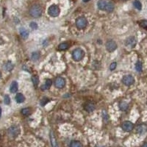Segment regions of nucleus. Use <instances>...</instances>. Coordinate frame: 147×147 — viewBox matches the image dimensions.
<instances>
[{
    "label": "nucleus",
    "mask_w": 147,
    "mask_h": 147,
    "mask_svg": "<svg viewBox=\"0 0 147 147\" xmlns=\"http://www.w3.org/2000/svg\"><path fill=\"white\" fill-rule=\"evenodd\" d=\"M43 13V8L39 5H34L30 9V14L33 18H39Z\"/></svg>",
    "instance_id": "obj_2"
},
{
    "label": "nucleus",
    "mask_w": 147,
    "mask_h": 147,
    "mask_svg": "<svg viewBox=\"0 0 147 147\" xmlns=\"http://www.w3.org/2000/svg\"><path fill=\"white\" fill-rule=\"evenodd\" d=\"M30 28L32 29V30H36L37 28H38V24L35 23V22H31L30 24Z\"/></svg>",
    "instance_id": "obj_31"
},
{
    "label": "nucleus",
    "mask_w": 147,
    "mask_h": 147,
    "mask_svg": "<svg viewBox=\"0 0 147 147\" xmlns=\"http://www.w3.org/2000/svg\"><path fill=\"white\" fill-rule=\"evenodd\" d=\"M133 5H134V7L136 8V9H138V10H141V9H142V4H141V2L138 1V0H135V1H134V2H133Z\"/></svg>",
    "instance_id": "obj_25"
},
{
    "label": "nucleus",
    "mask_w": 147,
    "mask_h": 147,
    "mask_svg": "<svg viewBox=\"0 0 147 147\" xmlns=\"http://www.w3.org/2000/svg\"><path fill=\"white\" fill-rule=\"evenodd\" d=\"M97 6L99 10H105L108 13H111L114 10V5L111 2H108L106 0H99L97 3Z\"/></svg>",
    "instance_id": "obj_1"
},
{
    "label": "nucleus",
    "mask_w": 147,
    "mask_h": 147,
    "mask_svg": "<svg viewBox=\"0 0 147 147\" xmlns=\"http://www.w3.org/2000/svg\"><path fill=\"white\" fill-rule=\"evenodd\" d=\"M31 109L30 108H24L21 110V113L23 115H25V116H28L31 114Z\"/></svg>",
    "instance_id": "obj_23"
},
{
    "label": "nucleus",
    "mask_w": 147,
    "mask_h": 147,
    "mask_svg": "<svg viewBox=\"0 0 147 147\" xmlns=\"http://www.w3.org/2000/svg\"><path fill=\"white\" fill-rule=\"evenodd\" d=\"M25 100V97L22 94V93H18L16 96V101L17 103H22L24 102Z\"/></svg>",
    "instance_id": "obj_18"
},
{
    "label": "nucleus",
    "mask_w": 147,
    "mask_h": 147,
    "mask_svg": "<svg viewBox=\"0 0 147 147\" xmlns=\"http://www.w3.org/2000/svg\"><path fill=\"white\" fill-rule=\"evenodd\" d=\"M52 85V81H51L50 79H47L45 82V83L41 86V90H48Z\"/></svg>",
    "instance_id": "obj_14"
},
{
    "label": "nucleus",
    "mask_w": 147,
    "mask_h": 147,
    "mask_svg": "<svg viewBox=\"0 0 147 147\" xmlns=\"http://www.w3.org/2000/svg\"><path fill=\"white\" fill-rule=\"evenodd\" d=\"M70 147H83V145L80 142L77 141H73L71 142Z\"/></svg>",
    "instance_id": "obj_24"
},
{
    "label": "nucleus",
    "mask_w": 147,
    "mask_h": 147,
    "mask_svg": "<svg viewBox=\"0 0 147 147\" xmlns=\"http://www.w3.org/2000/svg\"><path fill=\"white\" fill-rule=\"evenodd\" d=\"M76 25L78 29H84L88 25V21L85 17H79L76 20Z\"/></svg>",
    "instance_id": "obj_6"
},
{
    "label": "nucleus",
    "mask_w": 147,
    "mask_h": 147,
    "mask_svg": "<svg viewBox=\"0 0 147 147\" xmlns=\"http://www.w3.org/2000/svg\"><path fill=\"white\" fill-rule=\"evenodd\" d=\"M139 24H140V26H141V27H143V28H144V29L147 30V21L146 20H143V21H141L139 22Z\"/></svg>",
    "instance_id": "obj_28"
},
{
    "label": "nucleus",
    "mask_w": 147,
    "mask_h": 147,
    "mask_svg": "<svg viewBox=\"0 0 147 147\" xmlns=\"http://www.w3.org/2000/svg\"><path fill=\"white\" fill-rule=\"evenodd\" d=\"M50 141H51L52 147H58V144H57L56 139H55V135H54L52 131L50 132Z\"/></svg>",
    "instance_id": "obj_16"
},
{
    "label": "nucleus",
    "mask_w": 147,
    "mask_h": 147,
    "mask_svg": "<svg viewBox=\"0 0 147 147\" xmlns=\"http://www.w3.org/2000/svg\"><path fill=\"white\" fill-rule=\"evenodd\" d=\"M18 88H19V85H18L17 82H16V81L12 82V83L10 85V93H16L17 90H18Z\"/></svg>",
    "instance_id": "obj_13"
},
{
    "label": "nucleus",
    "mask_w": 147,
    "mask_h": 147,
    "mask_svg": "<svg viewBox=\"0 0 147 147\" xmlns=\"http://www.w3.org/2000/svg\"><path fill=\"white\" fill-rule=\"evenodd\" d=\"M8 134L12 138H16L20 134L19 127L16 125H13L10 127L8 129Z\"/></svg>",
    "instance_id": "obj_5"
},
{
    "label": "nucleus",
    "mask_w": 147,
    "mask_h": 147,
    "mask_svg": "<svg viewBox=\"0 0 147 147\" xmlns=\"http://www.w3.org/2000/svg\"><path fill=\"white\" fill-rule=\"evenodd\" d=\"M1 115H2V109L0 108V117H1Z\"/></svg>",
    "instance_id": "obj_34"
},
{
    "label": "nucleus",
    "mask_w": 147,
    "mask_h": 147,
    "mask_svg": "<svg viewBox=\"0 0 147 147\" xmlns=\"http://www.w3.org/2000/svg\"><path fill=\"white\" fill-rule=\"evenodd\" d=\"M142 147H147V143H144L143 146H142Z\"/></svg>",
    "instance_id": "obj_33"
},
{
    "label": "nucleus",
    "mask_w": 147,
    "mask_h": 147,
    "mask_svg": "<svg viewBox=\"0 0 147 147\" xmlns=\"http://www.w3.org/2000/svg\"><path fill=\"white\" fill-rule=\"evenodd\" d=\"M65 85V80L63 77H58L55 80V86L57 88H63Z\"/></svg>",
    "instance_id": "obj_11"
},
{
    "label": "nucleus",
    "mask_w": 147,
    "mask_h": 147,
    "mask_svg": "<svg viewBox=\"0 0 147 147\" xmlns=\"http://www.w3.org/2000/svg\"><path fill=\"white\" fill-rule=\"evenodd\" d=\"M122 128L125 132H131L134 128V124L131 122L127 121V122H123V124H122Z\"/></svg>",
    "instance_id": "obj_10"
},
{
    "label": "nucleus",
    "mask_w": 147,
    "mask_h": 147,
    "mask_svg": "<svg viewBox=\"0 0 147 147\" xmlns=\"http://www.w3.org/2000/svg\"><path fill=\"white\" fill-rule=\"evenodd\" d=\"M60 13V10L59 7L56 5H52L48 9V13L51 17H57Z\"/></svg>",
    "instance_id": "obj_4"
},
{
    "label": "nucleus",
    "mask_w": 147,
    "mask_h": 147,
    "mask_svg": "<svg viewBox=\"0 0 147 147\" xmlns=\"http://www.w3.org/2000/svg\"><path fill=\"white\" fill-rule=\"evenodd\" d=\"M117 49V44L114 41L110 40L106 43V49L109 52H113Z\"/></svg>",
    "instance_id": "obj_9"
},
{
    "label": "nucleus",
    "mask_w": 147,
    "mask_h": 147,
    "mask_svg": "<svg viewBox=\"0 0 147 147\" xmlns=\"http://www.w3.org/2000/svg\"><path fill=\"white\" fill-rule=\"evenodd\" d=\"M122 83L124 84L127 86H130L132 84H134L135 83V79L134 77H132V75H125L124 76V77L122 78Z\"/></svg>",
    "instance_id": "obj_7"
},
{
    "label": "nucleus",
    "mask_w": 147,
    "mask_h": 147,
    "mask_svg": "<svg viewBox=\"0 0 147 147\" xmlns=\"http://www.w3.org/2000/svg\"><path fill=\"white\" fill-rule=\"evenodd\" d=\"M40 57H41V55H40L39 51H34L32 53L31 59H32V61H37L40 59Z\"/></svg>",
    "instance_id": "obj_20"
},
{
    "label": "nucleus",
    "mask_w": 147,
    "mask_h": 147,
    "mask_svg": "<svg viewBox=\"0 0 147 147\" xmlns=\"http://www.w3.org/2000/svg\"><path fill=\"white\" fill-rule=\"evenodd\" d=\"M135 69L138 71V72H141L142 71V63L140 61H138L135 64Z\"/></svg>",
    "instance_id": "obj_27"
},
{
    "label": "nucleus",
    "mask_w": 147,
    "mask_h": 147,
    "mask_svg": "<svg viewBox=\"0 0 147 147\" xmlns=\"http://www.w3.org/2000/svg\"><path fill=\"white\" fill-rule=\"evenodd\" d=\"M4 102H5V104H10V99L8 95H5V98H4Z\"/></svg>",
    "instance_id": "obj_30"
},
{
    "label": "nucleus",
    "mask_w": 147,
    "mask_h": 147,
    "mask_svg": "<svg viewBox=\"0 0 147 147\" xmlns=\"http://www.w3.org/2000/svg\"><path fill=\"white\" fill-rule=\"evenodd\" d=\"M69 48V44L66 42H64V43H62L60 44L58 46V49L60 50H66Z\"/></svg>",
    "instance_id": "obj_22"
},
{
    "label": "nucleus",
    "mask_w": 147,
    "mask_h": 147,
    "mask_svg": "<svg viewBox=\"0 0 147 147\" xmlns=\"http://www.w3.org/2000/svg\"><path fill=\"white\" fill-rule=\"evenodd\" d=\"M49 102V99H47V98H43L42 99H41V106H44L45 104H46V103H48Z\"/></svg>",
    "instance_id": "obj_29"
},
{
    "label": "nucleus",
    "mask_w": 147,
    "mask_h": 147,
    "mask_svg": "<svg viewBox=\"0 0 147 147\" xmlns=\"http://www.w3.org/2000/svg\"><path fill=\"white\" fill-rule=\"evenodd\" d=\"M32 82L33 85L35 86H38V85L39 83V78L38 76L35 75V76H32Z\"/></svg>",
    "instance_id": "obj_26"
},
{
    "label": "nucleus",
    "mask_w": 147,
    "mask_h": 147,
    "mask_svg": "<svg viewBox=\"0 0 147 147\" xmlns=\"http://www.w3.org/2000/svg\"><path fill=\"white\" fill-rule=\"evenodd\" d=\"M89 0H83V2H88Z\"/></svg>",
    "instance_id": "obj_35"
},
{
    "label": "nucleus",
    "mask_w": 147,
    "mask_h": 147,
    "mask_svg": "<svg viewBox=\"0 0 147 147\" xmlns=\"http://www.w3.org/2000/svg\"><path fill=\"white\" fill-rule=\"evenodd\" d=\"M13 67H14L13 64L10 61L7 62L4 65V69L7 71H11L13 69Z\"/></svg>",
    "instance_id": "obj_17"
},
{
    "label": "nucleus",
    "mask_w": 147,
    "mask_h": 147,
    "mask_svg": "<svg viewBox=\"0 0 147 147\" xmlns=\"http://www.w3.org/2000/svg\"><path fill=\"white\" fill-rule=\"evenodd\" d=\"M85 56V52L83 49L77 48L75 49L72 52V58L75 61H80L83 60Z\"/></svg>",
    "instance_id": "obj_3"
},
{
    "label": "nucleus",
    "mask_w": 147,
    "mask_h": 147,
    "mask_svg": "<svg viewBox=\"0 0 147 147\" xmlns=\"http://www.w3.org/2000/svg\"><path fill=\"white\" fill-rule=\"evenodd\" d=\"M1 76H2V74H1V72H0V77H1Z\"/></svg>",
    "instance_id": "obj_36"
},
{
    "label": "nucleus",
    "mask_w": 147,
    "mask_h": 147,
    "mask_svg": "<svg viewBox=\"0 0 147 147\" xmlns=\"http://www.w3.org/2000/svg\"><path fill=\"white\" fill-rule=\"evenodd\" d=\"M137 44V39L135 38L134 36H130L125 41V45L126 46H127L129 48H133L135 46V45Z\"/></svg>",
    "instance_id": "obj_8"
},
{
    "label": "nucleus",
    "mask_w": 147,
    "mask_h": 147,
    "mask_svg": "<svg viewBox=\"0 0 147 147\" xmlns=\"http://www.w3.org/2000/svg\"><path fill=\"white\" fill-rule=\"evenodd\" d=\"M136 131L138 133L141 135L146 133L147 132V125L144 124H140L139 126H138V127L136 128Z\"/></svg>",
    "instance_id": "obj_12"
},
{
    "label": "nucleus",
    "mask_w": 147,
    "mask_h": 147,
    "mask_svg": "<svg viewBox=\"0 0 147 147\" xmlns=\"http://www.w3.org/2000/svg\"><path fill=\"white\" fill-rule=\"evenodd\" d=\"M116 65H117V64L116 63H112L110 64V69L111 71H113L115 69V68H116Z\"/></svg>",
    "instance_id": "obj_32"
},
{
    "label": "nucleus",
    "mask_w": 147,
    "mask_h": 147,
    "mask_svg": "<svg viewBox=\"0 0 147 147\" xmlns=\"http://www.w3.org/2000/svg\"><path fill=\"white\" fill-rule=\"evenodd\" d=\"M19 32H20V35H21V36L23 38H27L28 37H29V31L25 29V28H24V27H21V28H20L19 30Z\"/></svg>",
    "instance_id": "obj_15"
},
{
    "label": "nucleus",
    "mask_w": 147,
    "mask_h": 147,
    "mask_svg": "<svg viewBox=\"0 0 147 147\" xmlns=\"http://www.w3.org/2000/svg\"><path fill=\"white\" fill-rule=\"evenodd\" d=\"M128 107H129V105H128L127 102H121L119 104V108L122 111H126L128 109Z\"/></svg>",
    "instance_id": "obj_21"
},
{
    "label": "nucleus",
    "mask_w": 147,
    "mask_h": 147,
    "mask_svg": "<svg viewBox=\"0 0 147 147\" xmlns=\"http://www.w3.org/2000/svg\"><path fill=\"white\" fill-rule=\"evenodd\" d=\"M94 109H95L94 104H93L91 103H88L85 105V110L88 112H92L94 110Z\"/></svg>",
    "instance_id": "obj_19"
}]
</instances>
